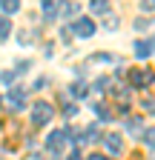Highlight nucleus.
Returning <instances> with one entry per match:
<instances>
[{
  "mask_svg": "<svg viewBox=\"0 0 155 160\" xmlns=\"http://www.w3.org/2000/svg\"><path fill=\"white\" fill-rule=\"evenodd\" d=\"M66 137H69V129H55L46 140V152L55 157V160H63V146H66Z\"/></svg>",
  "mask_w": 155,
  "mask_h": 160,
  "instance_id": "1",
  "label": "nucleus"
},
{
  "mask_svg": "<svg viewBox=\"0 0 155 160\" xmlns=\"http://www.w3.org/2000/svg\"><path fill=\"white\" fill-rule=\"evenodd\" d=\"M52 117H55L52 103H46V100H37V103L32 106V123H35V126H46Z\"/></svg>",
  "mask_w": 155,
  "mask_h": 160,
  "instance_id": "2",
  "label": "nucleus"
},
{
  "mask_svg": "<svg viewBox=\"0 0 155 160\" xmlns=\"http://www.w3.org/2000/svg\"><path fill=\"white\" fill-rule=\"evenodd\" d=\"M129 83H132L135 89H149V86H155V72H147V69H135V72L129 74Z\"/></svg>",
  "mask_w": 155,
  "mask_h": 160,
  "instance_id": "3",
  "label": "nucleus"
},
{
  "mask_svg": "<svg viewBox=\"0 0 155 160\" xmlns=\"http://www.w3.org/2000/svg\"><path fill=\"white\" fill-rule=\"evenodd\" d=\"M69 32H72L75 37H92V34H95V20H89V17H78L75 23L69 26Z\"/></svg>",
  "mask_w": 155,
  "mask_h": 160,
  "instance_id": "4",
  "label": "nucleus"
},
{
  "mask_svg": "<svg viewBox=\"0 0 155 160\" xmlns=\"http://www.w3.org/2000/svg\"><path fill=\"white\" fill-rule=\"evenodd\" d=\"M104 146H106L109 154L118 157V154H124V137H121V134H106V137H104Z\"/></svg>",
  "mask_w": 155,
  "mask_h": 160,
  "instance_id": "5",
  "label": "nucleus"
},
{
  "mask_svg": "<svg viewBox=\"0 0 155 160\" xmlns=\"http://www.w3.org/2000/svg\"><path fill=\"white\" fill-rule=\"evenodd\" d=\"M61 6H63V3H57V0H43V3H40L43 20H55V14H61Z\"/></svg>",
  "mask_w": 155,
  "mask_h": 160,
  "instance_id": "6",
  "label": "nucleus"
},
{
  "mask_svg": "<svg viewBox=\"0 0 155 160\" xmlns=\"http://www.w3.org/2000/svg\"><path fill=\"white\" fill-rule=\"evenodd\" d=\"M152 49H155V40H138V43H135V54L138 57H149Z\"/></svg>",
  "mask_w": 155,
  "mask_h": 160,
  "instance_id": "7",
  "label": "nucleus"
},
{
  "mask_svg": "<svg viewBox=\"0 0 155 160\" xmlns=\"http://www.w3.org/2000/svg\"><path fill=\"white\" fill-rule=\"evenodd\" d=\"M86 92H89L86 80H75V83L69 86V94H72V97H78V100H81V97H86Z\"/></svg>",
  "mask_w": 155,
  "mask_h": 160,
  "instance_id": "8",
  "label": "nucleus"
},
{
  "mask_svg": "<svg viewBox=\"0 0 155 160\" xmlns=\"http://www.w3.org/2000/svg\"><path fill=\"white\" fill-rule=\"evenodd\" d=\"M23 94H26V92H23V89H12V92H9V97H6V100H9V103H12V106H14V109H23Z\"/></svg>",
  "mask_w": 155,
  "mask_h": 160,
  "instance_id": "9",
  "label": "nucleus"
},
{
  "mask_svg": "<svg viewBox=\"0 0 155 160\" xmlns=\"http://www.w3.org/2000/svg\"><path fill=\"white\" fill-rule=\"evenodd\" d=\"M17 9H20L17 0H0V12H3V14H14Z\"/></svg>",
  "mask_w": 155,
  "mask_h": 160,
  "instance_id": "10",
  "label": "nucleus"
},
{
  "mask_svg": "<svg viewBox=\"0 0 155 160\" xmlns=\"http://www.w3.org/2000/svg\"><path fill=\"white\" fill-rule=\"evenodd\" d=\"M89 9H92L95 14H109V3H106V0H92Z\"/></svg>",
  "mask_w": 155,
  "mask_h": 160,
  "instance_id": "11",
  "label": "nucleus"
},
{
  "mask_svg": "<svg viewBox=\"0 0 155 160\" xmlns=\"http://www.w3.org/2000/svg\"><path fill=\"white\" fill-rule=\"evenodd\" d=\"M12 34V20L9 17H0V40H6Z\"/></svg>",
  "mask_w": 155,
  "mask_h": 160,
  "instance_id": "12",
  "label": "nucleus"
},
{
  "mask_svg": "<svg viewBox=\"0 0 155 160\" xmlns=\"http://www.w3.org/2000/svg\"><path fill=\"white\" fill-rule=\"evenodd\" d=\"M78 12H81V3H66V6H61V14L63 17H75Z\"/></svg>",
  "mask_w": 155,
  "mask_h": 160,
  "instance_id": "13",
  "label": "nucleus"
},
{
  "mask_svg": "<svg viewBox=\"0 0 155 160\" xmlns=\"http://www.w3.org/2000/svg\"><path fill=\"white\" fill-rule=\"evenodd\" d=\"M126 132L129 134H141V117H129L126 120Z\"/></svg>",
  "mask_w": 155,
  "mask_h": 160,
  "instance_id": "14",
  "label": "nucleus"
},
{
  "mask_svg": "<svg viewBox=\"0 0 155 160\" xmlns=\"http://www.w3.org/2000/svg\"><path fill=\"white\" fill-rule=\"evenodd\" d=\"M104 29H106V32H115V29H118V14H106Z\"/></svg>",
  "mask_w": 155,
  "mask_h": 160,
  "instance_id": "15",
  "label": "nucleus"
},
{
  "mask_svg": "<svg viewBox=\"0 0 155 160\" xmlns=\"http://www.w3.org/2000/svg\"><path fill=\"white\" fill-rule=\"evenodd\" d=\"M95 112L101 114V120H112V112H109V109H106L104 103H98V106H95Z\"/></svg>",
  "mask_w": 155,
  "mask_h": 160,
  "instance_id": "16",
  "label": "nucleus"
},
{
  "mask_svg": "<svg viewBox=\"0 0 155 160\" xmlns=\"http://www.w3.org/2000/svg\"><path fill=\"white\" fill-rule=\"evenodd\" d=\"M144 143L155 149V129H147V132H144Z\"/></svg>",
  "mask_w": 155,
  "mask_h": 160,
  "instance_id": "17",
  "label": "nucleus"
},
{
  "mask_svg": "<svg viewBox=\"0 0 155 160\" xmlns=\"http://www.w3.org/2000/svg\"><path fill=\"white\" fill-rule=\"evenodd\" d=\"M141 12H155V0H141Z\"/></svg>",
  "mask_w": 155,
  "mask_h": 160,
  "instance_id": "18",
  "label": "nucleus"
},
{
  "mask_svg": "<svg viewBox=\"0 0 155 160\" xmlns=\"http://www.w3.org/2000/svg\"><path fill=\"white\" fill-rule=\"evenodd\" d=\"M63 114H66V117H75V114H78V106H75V103H66Z\"/></svg>",
  "mask_w": 155,
  "mask_h": 160,
  "instance_id": "19",
  "label": "nucleus"
},
{
  "mask_svg": "<svg viewBox=\"0 0 155 160\" xmlns=\"http://www.w3.org/2000/svg\"><path fill=\"white\" fill-rule=\"evenodd\" d=\"M14 77H20V74H17V72H6V74H0V80H3V83H12Z\"/></svg>",
  "mask_w": 155,
  "mask_h": 160,
  "instance_id": "20",
  "label": "nucleus"
},
{
  "mask_svg": "<svg viewBox=\"0 0 155 160\" xmlns=\"http://www.w3.org/2000/svg\"><path fill=\"white\" fill-rule=\"evenodd\" d=\"M17 37H20V43H32V40H35V34H32V32H20Z\"/></svg>",
  "mask_w": 155,
  "mask_h": 160,
  "instance_id": "21",
  "label": "nucleus"
},
{
  "mask_svg": "<svg viewBox=\"0 0 155 160\" xmlns=\"http://www.w3.org/2000/svg\"><path fill=\"white\" fill-rule=\"evenodd\" d=\"M106 86H109V77H101V80H98V83H95V89H98V92H104Z\"/></svg>",
  "mask_w": 155,
  "mask_h": 160,
  "instance_id": "22",
  "label": "nucleus"
},
{
  "mask_svg": "<svg viewBox=\"0 0 155 160\" xmlns=\"http://www.w3.org/2000/svg\"><path fill=\"white\" fill-rule=\"evenodd\" d=\"M144 109H147L149 114H155V100H149V97H147V100H144Z\"/></svg>",
  "mask_w": 155,
  "mask_h": 160,
  "instance_id": "23",
  "label": "nucleus"
},
{
  "mask_svg": "<svg viewBox=\"0 0 155 160\" xmlns=\"http://www.w3.org/2000/svg\"><path fill=\"white\" fill-rule=\"evenodd\" d=\"M147 26H149V23H147L144 17H138V20H135V29H147Z\"/></svg>",
  "mask_w": 155,
  "mask_h": 160,
  "instance_id": "24",
  "label": "nucleus"
},
{
  "mask_svg": "<svg viewBox=\"0 0 155 160\" xmlns=\"http://www.w3.org/2000/svg\"><path fill=\"white\" fill-rule=\"evenodd\" d=\"M86 160H109V157H106V154H98V152H95V154H89Z\"/></svg>",
  "mask_w": 155,
  "mask_h": 160,
  "instance_id": "25",
  "label": "nucleus"
},
{
  "mask_svg": "<svg viewBox=\"0 0 155 160\" xmlns=\"http://www.w3.org/2000/svg\"><path fill=\"white\" fill-rule=\"evenodd\" d=\"M66 160H83V157H81V154H78V152H72V154H69Z\"/></svg>",
  "mask_w": 155,
  "mask_h": 160,
  "instance_id": "26",
  "label": "nucleus"
}]
</instances>
